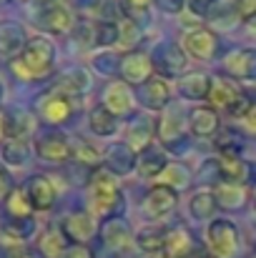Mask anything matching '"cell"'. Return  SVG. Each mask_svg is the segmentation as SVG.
<instances>
[{
    "mask_svg": "<svg viewBox=\"0 0 256 258\" xmlns=\"http://www.w3.org/2000/svg\"><path fill=\"white\" fill-rule=\"evenodd\" d=\"M53 60H56V45L48 38H33L25 43L23 53L13 58V71L25 81H35L53 71Z\"/></svg>",
    "mask_w": 256,
    "mask_h": 258,
    "instance_id": "6da1fadb",
    "label": "cell"
},
{
    "mask_svg": "<svg viewBox=\"0 0 256 258\" xmlns=\"http://www.w3.org/2000/svg\"><path fill=\"white\" fill-rule=\"evenodd\" d=\"M121 185L111 171H98L88 183V203L95 216H113L121 206Z\"/></svg>",
    "mask_w": 256,
    "mask_h": 258,
    "instance_id": "7a4b0ae2",
    "label": "cell"
},
{
    "mask_svg": "<svg viewBox=\"0 0 256 258\" xmlns=\"http://www.w3.org/2000/svg\"><path fill=\"white\" fill-rule=\"evenodd\" d=\"M206 243L214 258H236L239 253V228L229 218H216L206 226Z\"/></svg>",
    "mask_w": 256,
    "mask_h": 258,
    "instance_id": "3957f363",
    "label": "cell"
},
{
    "mask_svg": "<svg viewBox=\"0 0 256 258\" xmlns=\"http://www.w3.org/2000/svg\"><path fill=\"white\" fill-rule=\"evenodd\" d=\"M209 100H211L214 110H226V113H231L234 118H239V115L249 108V100L244 98V93L239 90V86H234V83L226 81V78L211 81Z\"/></svg>",
    "mask_w": 256,
    "mask_h": 258,
    "instance_id": "277c9868",
    "label": "cell"
},
{
    "mask_svg": "<svg viewBox=\"0 0 256 258\" xmlns=\"http://www.w3.org/2000/svg\"><path fill=\"white\" fill-rule=\"evenodd\" d=\"M176 201H178V193L173 188H169V185H153L146 193L141 211H143V216L148 221H161V218H166L171 211L176 208Z\"/></svg>",
    "mask_w": 256,
    "mask_h": 258,
    "instance_id": "5b68a950",
    "label": "cell"
},
{
    "mask_svg": "<svg viewBox=\"0 0 256 258\" xmlns=\"http://www.w3.org/2000/svg\"><path fill=\"white\" fill-rule=\"evenodd\" d=\"M121 73H123V83H133V86H143L146 81H151L153 73V63L146 53L141 50H128L121 60Z\"/></svg>",
    "mask_w": 256,
    "mask_h": 258,
    "instance_id": "8992f818",
    "label": "cell"
},
{
    "mask_svg": "<svg viewBox=\"0 0 256 258\" xmlns=\"http://www.w3.org/2000/svg\"><path fill=\"white\" fill-rule=\"evenodd\" d=\"M183 48L196 60H211L216 55V35L209 28H193L183 35Z\"/></svg>",
    "mask_w": 256,
    "mask_h": 258,
    "instance_id": "52a82bcc",
    "label": "cell"
},
{
    "mask_svg": "<svg viewBox=\"0 0 256 258\" xmlns=\"http://www.w3.org/2000/svg\"><path fill=\"white\" fill-rule=\"evenodd\" d=\"M224 68L239 81H256V48H241L226 55Z\"/></svg>",
    "mask_w": 256,
    "mask_h": 258,
    "instance_id": "ba28073f",
    "label": "cell"
},
{
    "mask_svg": "<svg viewBox=\"0 0 256 258\" xmlns=\"http://www.w3.org/2000/svg\"><path fill=\"white\" fill-rule=\"evenodd\" d=\"M38 28L40 30H48V33H66L71 30L73 25V15L66 5L61 3H53V5H45L40 13H38Z\"/></svg>",
    "mask_w": 256,
    "mask_h": 258,
    "instance_id": "9c48e42d",
    "label": "cell"
},
{
    "mask_svg": "<svg viewBox=\"0 0 256 258\" xmlns=\"http://www.w3.org/2000/svg\"><path fill=\"white\" fill-rule=\"evenodd\" d=\"M28 198L33 211H50L56 206V185L48 175H33L28 180Z\"/></svg>",
    "mask_w": 256,
    "mask_h": 258,
    "instance_id": "30bf717a",
    "label": "cell"
},
{
    "mask_svg": "<svg viewBox=\"0 0 256 258\" xmlns=\"http://www.w3.org/2000/svg\"><path fill=\"white\" fill-rule=\"evenodd\" d=\"M35 153H38L43 161L61 163V161L73 158V146L68 143V138H63V136H58V133H48V136H43V138L38 141Z\"/></svg>",
    "mask_w": 256,
    "mask_h": 258,
    "instance_id": "8fae6325",
    "label": "cell"
},
{
    "mask_svg": "<svg viewBox=\"0 0 256 258\" xmlns=\"http://www.w3.org/2000/svg\"><path fill=\"white\" fill-rule=\"evenodd\" d=\"M63 233H66L71 241H76V243H85L88 238H93V233H95L93 213H88V211L71 213V216L63 221Z\"/></svg>",
    "mask_w": 256,
    "mask_h": 258,
    "instance_id": "7c38bea8",
    "label": "cell"
},
{
    "mask_svg": "<svg viewBox=\"0 0 256 258\" xmlns=\"http://www.w3.org/2000/svg\"><path fill=\"white\" fill-rule=\"evenodd\" d=\"M103 108L113 115H123L133 108V95L123 81H113L103 93Z\"/></svg>",
    "mask_w": 256,
    "mask_h": 258,
    "instance_id": "4fadbf2b",
    "label": "cell"
},
{
    "mask_svg": "<svg viewBox=\"0 0 256 258\" xmlns=\"http://www.w3.org/2000/svg\"><path fill=\"white\" fill-rule=\"evenodd\" d=\"M38 251L45 258H61L68 251V236L58 226H48L38 238Z\"/></svg>",
    "mask_w": 256,
    "mask_h": 258,
    "instance_id": "5bb4252c",
    "label": "cell"
},
{
    "mask_svg": "<svg viewBox=\"0 0 256 258\" xmlns=\"http://www.w3.org/2000/svg\"><path fill=\"white\" fill-rule=\"evenodd\" d=\"M171 100V88L166 81L161 78H151L141 86V103L151 110H161L166 108V103Z\"/></svg>",
    "mask_w": 256,
    "mask_h": 258,
    "instance_id": "9a60e30c",
    "label": "cell"
},
{
    "mask_svg": "<svg viewBox=\"0 0 256 258\" xmlns=\"http://www.w3.org/2000/svg\"><path fill=\"white\" fill-rule=\"evenodd\" d=\"M188 128L198 138H209L219 131V115L214 108H193L188 115Z\"/></svg>",
    "mask_w": 256,
    "mask_h": 258,
    "instance_id": "2e32d148",
    "label": "cell"
},
{
    "mask_svg": "<svg viewBox=\"0 0 256 258\" xmlns=\"http://www.w3.org/2000/svg\"><path fill=\"white\" fill-rule=\"evenodd\" d=\"M71 110H73V105H71V98H66V95H61V93H53V95H48L43 103H40V113H43V118L48 120V123H66L68 118H71Z\"/></svg>",
    "mask_w": 256,
    "mask_h": 258,
    "instance_id": "e0dca14e",
    "label": "cell"
},
{
    "mask_svg": "<svg viewBox=\"0 0 256 258\" xmlns=\"http://www.w3.org/2000/svg\"><path fill=\"white\" fill-rule=\"evenodd\" d=\"M153 120H148V118H138L131 128H128V133H126V146L133 151V153H138V151H148L151 148V138H153Z\"/></svg>",
    "mask_w": 256,
    "mask_h": 258,
    "instance_id": "ac0fdd59",
    "label": "cell"
},
{
    "mask_svg": "<svg viewBox=\"0 0 256 258\" xmlns=\"http://www.w3.org/2000/svg\"><path fill=\"white\" fill-rule=\"evenodd\" d=\"M214 196H216V206H221V208H226V211H239V208H244V203H246V198H249L246 188L239 185V183H219V188H216Z\"/></svg>",
    "mask_w": 256,
    "mask_h": 258,
    "instance_id": "d6986e66",
    "label": "cell"
},
{
    "mask_svg": "<svg viewBox=\"0 0 256 258\" xmlns=\"http://www.w3.org/2000/svg\"><path fill=\"white\" fill-rule=\"evenodd\" d=\"M164 251L169 258H191L196 253V246H193V238L188 236V231H169Z\"/></svg>",
    "mask_w": 256,
    "mask_h": 258,
    "instance_id": "ffe728a7",
    "label": "cell"
},
{
    "mask_svg": "<svg viewBox=\"0 0 256 258\" xmlns=\"http://www.w3.org/2000/svg\"><path fill=\"white\" fill-rule=\"evenodd\" d=\"M88 125L95 136L100 138H108V136H116L118 133V123H116V115L108 113L103 105H95L90 113H88Z\"/></svg>",
    "mask_w": 256,
    "mask_h": 258,
    "instance_id": "44dd1931",
    "label": "cell"
},
{
    "mask_svg": "<svg viewBox=\"0 0 256 258\" xmlns=\"http://www.w3.org/2000/svg\"><path fill=\"white\" fill-rule=\"evenodd\" d=\"M23 30L15 23H3L0 25V53L3 55H18L23 53Z\"/></svg>",
    "mask_w": 256,
    "mask_h": 258,
    "instance_id": "7402d4cb",
    "label": "cell"
},
{
    "mask_svg": "<svg viewBox=\"0 0 256 258\" xmlns=\"http://www.w3.org/2000/svg\"><path fill=\"white\" fill-rule=\"evenodd\" d=\"M219 175L224 178V183H241L249 173V166L239 158V156H219Z\"/></svg>",
    "mask_w": 256,
    "mask_h": 258,
    "instance_id": "603a6c76",
    "label": "cell"
},
{
    "mask_svg": "<svg viewBox=\"0 0 256 258\" xmlns=\"http://www.w3.org/2000/svg\"><path fill=\"white\" fill-rule=\"evenodd\" d=\"M103 241L113 248V251H128L131 248V231L123 221H111L106 228H103Z\"/></svg>",
    "mask_w": 256,
    "mask_h": 258,
    "instance_id": "cb8c5ba5",
    "label": "cell"
},
{
    "mask_svg": "<svg viewBox=\"0 0 256 258\" xmlns=\"http://www.w3.org/2000/svg\"><path fill=\"white\" fill-rule=\"evenodd\" d=\"M209 90H211V78L206 73H191L181 81V95L188 100L209 98Z\"/></svg>",
    "mask_w": 256,
    "mask_h": 258,
    "instance_id": "d4e9b609",
    "label": "cell"
},
{
    "mask_svg": "<svg viewBox=\"0 0 256 258\" xmlns=\"http://www.w3.org/2000/svg\"><path fill=\"white\" fill-rule=\"evenodd\" d=\"M85 88H88V73L81 71V68H76V71H68V73L61 78V83H58V90H56V93L71 98V95H81Z\"/></svg>",
    "mask_w": 256,
    "mask_h": 258,
    "instance_id": "484cf974",
    "label": "cell"
},
{
    "mask_svg": "<svg viewBox=\"0 0 256 258\" xmlns=\"http://www.w3.org/2000/svg\"><path fill=\"white\" fill-rule=\"evenodd\" d=\"M169 168V163H166V158L159 153V151H146L143 156H141V161H138V171L143 178H161V173Z\"/></svg>",
    "mask_w": 256,
    "mask_h": 258,
    "instance_id": "4316f807",
    "label": "cell"
},
{
    "mask_svg": "<svg viewBox=\"0 0 256 258\" xmlns=\"http://www.w3.org/2000/svg\"><path fill=\"white\" fill-rule=\"evenodd\" d=\"M5 206H8V213L15 216V218H30V213H33L30 198H28V193L20 190V188H13V190L8 193Z\"/></svg>",
    "mask_w": 256,
    "mask_h": 258,
    "instance_id": "83f0119b",
    "label": "cell"
},
{
    "mask_svg": "<svg viewBox=\"0 0 256 258\" xmlns=\"http://www.w3.org/2000/svg\"><path fill=\"white\" fill-rule=\"evenodd\" d=\"M216 208H219V206H216V196H214V193H196V196L191 198V203H188L191 216L198 218V221H201V218H211Z\"/></svg>",
    "mask_w": 256,
    "mask_h": 258,
    "instance_id": "f1b7e54d",
    "label": "cell"
},
{
    "mask_svg": "<svg viewBox=\"0 0 256 258\" xmlns=\"http://www.w3.org/2000/svg\"><path fill=\"white\" fill-rule=\"evenodd\" d=\"M3 161L8 166H20L28 161V146L23 143V138H10L3 146Z\"/></svg>",
    "mask_w": 256,
    "mask_h": 258,
    "instance_id": "f546056e",
    "label": "cell"
},
{
    "mask_svg": "<svg viewBox=\"0 0 256 258\" xmlns=\"http://www.w3.org/2000/svg\"><path fill=\"white\" fill-rule=\"evenodd\" d=\"M166 231H161V228H148V231H143L141 236H138V248L141 251H146V253H159V251H164V246H166Z\"/></svg>",
    "mask_w": 256,
    "mask_h": 258,
    "instance_id": "4dcf8cb0",
    "label": "cell"
},
{
    "mask_svg": "<svg viewBox=\"0 0 256 258\" xmlns=\"http://www.w3.org/2000/svg\"><path fill=\"white\" fill-rule=\"evenodd\" d=\"M188 180H191V175H188L186 168H181L178 163H169V168L161 173V178H159V185H169L173 190H178V188H186Z\"/></svg>",
    "mask_w": 256,
    "mask_h": 258,
    "instance_id": "1f68e13d",
    "label": "cell"
},
{
    "mask_svg": "<svg viewBox=\"0 0 256 258\" xmlns=\"http://www.w3.org/2000/svg\"><path fill=\"white\" fill-rule=\"evenodd\" d=\"M93 33H95L93 45H98V48H108V45L118 43V25H113V23H95Z\"/></svg>",
    "mask_w": 256,
    "mask_h": 258,
    "instance_id": "d6a6232c",
    "label": "cell"
},
{
    "mask_svg": "<svg viewBox=\"0 0 256 258\" xmlns=\"http://www.w3.org/2000/svg\"><path fill=\"white\" fill-rule=\"evenodd\" d=\"M73 158L81 161L83 166H98L103 156H100V151H98L95 146H90L88 141H78V143L73 146Z\"/></svg>",
    "mask_w": 256,
    "mask_h": 258,
    "instance_id": "836d02e7",
    "label": "cell"
},
{
    "mask_svg": "<svg viewBox=\"0 0 256 258\" xmlns=\"http://www.w3.org/2000/svg\"><path fill=\"white\" fill-rule=\"evenodd\" d=\"M181 131H183V125H181V113H178V110H169L166 118H164V123H161V138H164V141H173V138L181 136Z\"/></svg>",
    "mask_w": 256,
    "mask_h": 258,
    "instance_id": "e575fe53",
    "label": "cell"
},
{
    "mask_svg": "<svg viewBox=\"0 0 256 258\" xmlns=\"http://www.w3.org/2000/svg\"><path fill=\"white\" fill-rule=\"evenodd\" d=\"M241 123V128L249 133V136H256V103H249V108L236 118Z\"/></svg>",
    "mask_w": 256,
    "mask_h": 258,
    "instance_id": "d590c367",
    "label": "cell"
},
{
    "mask_svg": "<svg viewBox=\"0 0 256 258\" xmlns=\"http://www.w3.org/2000/svg\"><path fill=\"white\" fill-rule=\"evenodd\" d=\"M219 0H188V8L193 15H211V10L216 8Z\"/></svg>",
    "mask_w": 256,
    "mask_h": 258,
    "instance_id": "8d00e7d4",
    "label": "cell"
},
{
    "mask_svg": "<svg viewBox=\"0 0 256 258\" xmlns=\"http://www.w3.org/2000/svg\"><path fill=\"white\" fill-rule=\"evenodd\" d=\"M236 13H239L244 20L254 18L256 15V0H236Z\"/></svg>",
    "mask_w": 256,
    "mask_h": 258,
    "instance_id": "74e56055",
    "label": "cell"
},
{
    "mask_svg": "<svg viewBox=\"0 0 256 258\" xmlns=\"http://www.w3.org/2000/svg\"><path fill=\"white\" fill-rule=\"evenodd\" d=\"M156 3H159V8H161L164 13H171V15L181 13L183 5H186V0H156Z\"/></svg>",
    "mask_w": 256,
    "mask_h": 258,
    "instance_id": "f35d334b",
    "label": "cell"
},
{
    "mask_svg": "<svg viewBox=\"0 0 256 258\" xmlns=\"http://www.w3.org/2000/svg\"><path fill=\"white\" fill-rule=\"evenodd\" d=\"M63 258H90V251H88L85 246H73V248L66 251V256Z\"/></svg>",
    "mask_w": 256,
    "mask_h": 258,
    "instance_id": "ab89813d",
    "label": "cell"
},
{
    "mask_svg": "<svg viewBox=\"0 0 256 258\" xmlns=\"http://www.w3.org/2000/svg\"><path fill=\"white\" fill-rule=\"evenodd\" d=\"M13 188H10V178H8V173L5 168L0 166V196H5V193H10Z\"/></svg>",
    "mask_w": 256,
    "mask_h": 258,
    "instance_id": "60d3db41",
    "label": "cell"
},
{
    "mask_svg": "<svg viewBox=\"0 0 256 258\" xmlns=\"http://www.w3.org/2000/svg\"><path fill=\"white\" fill-rule=\"evenodd\" d=\"M246 33H249V35H251V38L256 40V15L246 20Z\"/></svg>",
    "mask_w": 256,
    "mask_h": 258,
    "instance_id": "b9f144b4",
    "label": "cell"
},
{
    "mask_svg": "<svg viewBox=\"0 0 256 258\" xmlns=\"http://www.w3.org/2000/svg\"><path fill=\"white\" fill-rule=\"evenodd\" d=\"M128 3H131L133 8H138V10H143V8H148V3H151V0H128Z\"/></svg>",
    "mask_w": 256,
    "mask_h": 258,
    "instance_id": "7bdbcfd3",
    "label": "cell"
},
{
    "mask_svg": "<svg viewBox=\"0 0 256 258\" xmlns=\"http://www.w3.org/2000/svg\"><path fill=\"white\" fill-rule=\"evenodd\" d=\"M13 258H33L30 253H18V256H13Z\"/></svg>",
    "mask_w": 256,
    "mask_h": 258,
    "instance_id": "ee69618b",
    "label": "cell"
},
{
    "mask_svg": "<svg viewBox=\"0 0 256 258\" xmlns=\"http://www.w3.org/2000/svg\"><path fill=\"white\" fill-rule=\"evenodd\" d=\"M254 206H256V190H254Z\"/></svg>",
    "mask_w": 256,
    "mask_h": 258,
    "instance_id": "f6af8a7d",
    "label": "cell"
},
{
    "mask_svg": "<svg viewBox=\"0 0 256 258\" xmlns=\"http://www.w3.org/2000/svg\"><path fill=\"white\" fill-rule=\"evenodd\" d=\"M254 258H256V253H254Z\"/></svg>",
    "mask_w": 256,
    "mask_h": 258,
    "instance_id": "bcb514c9",
    "label": "cell"
}]
</instances>
